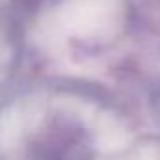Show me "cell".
<instances>
[{"mask_svg": "<svg viewBox=\"0 0 160 160\" xmlns=\"http://www.w3.org/2000/svg\"><path fill=\"white\" fill-rule=\"evenodd\" d=\"M36 149V160H87L91 145L83 128L73 126L70 121L53 122L40 139Z\"/></svg>", "mask_w": 160, "mask_h": 160, "instance_id": "6da1fadb", "label": "cell"}]
</instances>
